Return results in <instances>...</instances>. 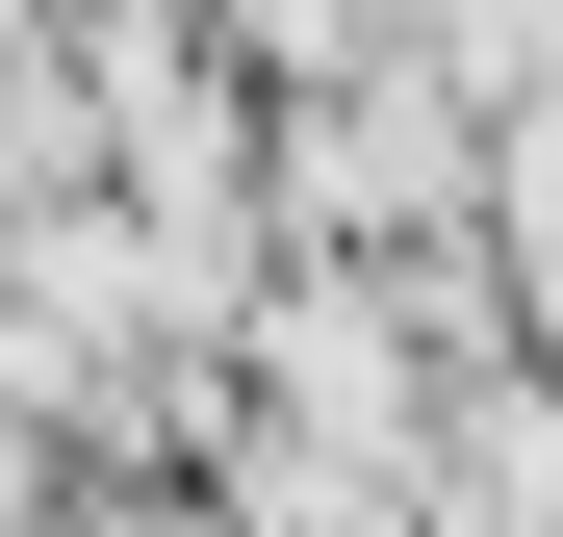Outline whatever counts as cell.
<instances>
[{
  "label": "cell",
  "mask_w": 563,
  "mask_h": 537,
  "mask_svg": "<svg viewBox=\"0 0 563 537\" xmlns=\"http://www.w3.org/2000/svg\"><path fill=\"white\" fill-rule=\"evenodd\" d=\"M410 52L461 77V103H538L563 77V0H410Z\"/></svg>",
  "instance_id": "cell-1"
}]
</instances>
